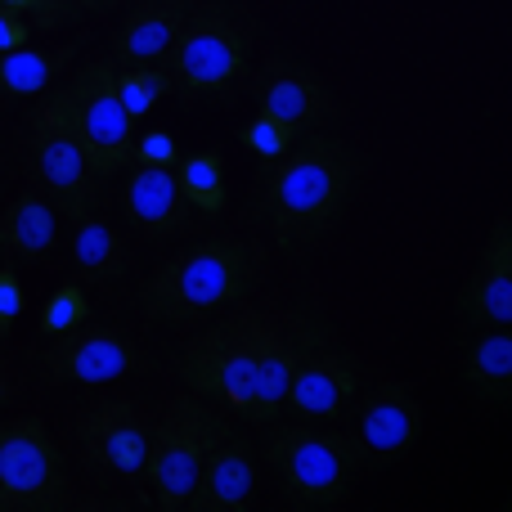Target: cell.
Wrapping results in <instances>:
<instances>
[{"label": "cell", "instance_id": "obj_1", "mask_svg": "<svg viewBox=\"0 0 512 512\" xmlns=\"http://www.w3.org/2000/svg\"><path fill=\"white\" fill-rule=\"evenodd\" d=\"M360 167V153L351 144L333 140V135H310L306 144L274 158L270 176L261 185V216L279 239V248L297 252L306 243L324 239L351 207Z\"/></svg>", "mask_w": 512, "mask_h": 512}, {"label": "cell", "instance_id": "obj_2", "mask_svg": "<svg viewBox=\"0 0 512 512\" xmlns=\"http://www.w3.org/2000/svg\"><path fill=\"white\" fill-rule=\"evenodd\" d=\"M261 274L256 248L239 239H207L162 261L140 283V306L153 324H189V319L216 315L239 306Z\"/></svg>", "mask_w": 512, "mask_h": 512}, {"label": "cell", "instance_id": "obj_3", "mask_svg": "<svg viewBox=\"0 0 512 512\" xmlns=\"http://www.w3.org/2000/svg\"><path fill=\"white\" fill-rule=\"evenodd\" d=\"M265 463H270L279 490L297 508H337L346 504L355 477H360L364 450L355 436L337 427L315 423H283L265 441Z\"/></svg>", "mask_w": 512, "mask_h": 512}, {"label": "cell", "instance_id": "obj_4", "mask_svg": "<svg viewBox=\"0 0 512 512\" xmlns=\"http://www.w3.org/2000/svg\"><path fill=\"white\" fill-rule=\"evenodd\" d=\"M221 436H225V418L212 414L203 400L180 396L167 405V414L149 432V454H144V472H140L153 490V504L162 512L189 508L203 459L212 454V445Z\"/></svg>", "mask_w": 512, "mask_h": 512}, {"label": "cell", "instance_id": "obj_5", "mask_svg": "<svg viewBox=\"0 0 512 512\" xmlns=\"http://www.w3.org/2000/svg\"><path fill=\"white\" fill-rule=\"evenodd\" d=\"M248 54H252L248 23L221 5H207L185 18V27L171 41L162 63L171 72V86H180L185 95H221L243 77Z\"/></svg>", "mask_w": 512, "mask_h": 512}, {"label": "cell", "instance_id": "obj_6", "mask_svg": "<svg viewBox=\"0 0 512 512\" xmlns=\"http://www.w3.org/2000/svg\"><path fill=\"white\" fill-rule=\"evenodd\" d=\"M72 504L68 468L41 418L0 423V512H59Z\"/></svg>", "mask_w": 512, "mask_h": 512}, {"label": "cell", "instance_id": "obj_7", "mask_svg": "<svg viewBox=\"0 0 512 512\" xmlns=\"http://www.w3.org/2000/svg\"><path fill=\"white\" fill-rule=\"evenodd\" d=\"M59 104H63V117H68L72 135H77V144L86 149L90 171H95L99 180L131 162L135 122L122 108V95H117L113 63H104V59L86 63V68L72 77V86L59 90Z\"/></svg>", "mask_w": 512, "mask_h": 512}, {"label": "cell", "instance_id": "obj_8", "mask_svg": "<svg viewBox=\"0 0 512 512\" xmlns=\"http://www.w3.org/2000/svg\"><path fill=\"white\" fill-rule=\"evenodd\" d=\"M180 378L194 396L216 400V405L248 414L256 409V355H252V333L248 315H230L225 324H212L198 333L180 355Z\"/></svg>", "mask_w": 512, "mask_h": 512}, {"label": "cell", "instance_id": "obj_9", "mask_svg": "<svg viewBox=\"0 0 512 512\" xmlns=\"http://www.w3.org/2000/svg\"><path fill=\"white\" fill-rule=\"evenodd\" d=\"M27 140H32L36 176H41L45 198L54 203V212H63L68 221H81V216H90V207H95L99 176L90 171L86 149L77 144L68 117H63L59 90L32 108V135H27Z\"/></svg>", "mask_w": 512, "mask_h": 512}, {"label": "cell", "instance_id": "obj_10", "mask_svg": "<svg viewBox=\"0 0 512 512\" xmlns=\"http://www.w3.org/2000/svg\"><path fill=\"white\" fill-rule=\"evenodd\" d=\"M355 396H360V373H355L351 355L337 346H319L315 337L301 333L297 369H292L283 409L301 423H337Z\"/></svg>", "mask_w": 512, "mask_h": 512}, {"label": "cell", "instance_id": "obj_11", "mask_svg": "<svg viewBox=\"0 0 512 512\" xmlns=\"http://www.w3.org/2000/svg\"><path fill=\"white\" fill-rule=\"evenodd\" d=\"M149 418L135 400H99L77 418V445L81 459L99 472H113L122 481H135L144 472L149 454Z\"/></svg>", "mask_w": 512, "mask_h": 512}, {"label": "cell", "instance_id": "obj_12", "mask_svg": "<svg viewBox=\"0 0 512 512\" xmlns=\"http://www.w3.org/2000/svg\"><path fill=\"white\" fill-rule=\"evenodd\" d=\"M144 355L135 342L117 328H68L41 351V373L50 382H77V387H99L135 373Z\"/></svg>", "mask_w": 512, "mask_h": 512}, {"label": "cell", "instance_id": "obj_13", "mask_svg": "<svg viewBox=\"0 0 512 512\" xmlns=\"http://www.w3.org/2000/svg\"><path fill=\"white\" fill-rule=\"evenodd\" d=\"M418 436H423V409L405 387H378L355 409V441H360L364 459L373 463H391L409 454Z\"/></svg>", "mask_w": 512, "mask_h": 512}, {"label": "cell", "instance_id": "obj_14", "mask_svg": "<svg viewBox=\"0 0 512 512\" xmlns=\"http://www.w3.org/2000/svg\"><path fill=\"white\" fill-rule=\"evenodd\" d=\"M256 495V450L243 436L225 432L203 459V472L194 481L189 508L194 512H243Z\"/></svg>", "mask_w": 512, "mask_h": 512}, {"label": "cell", "instance_id": "obj_15", "mask_svg": "<svg viewBox=\"0 0 512 512\" xmlns=\"http://www.w3.org/2000/svg\"><path fill=\"white\" fill-rule=\"evenodd\" d=\"M459 310L468 324L499 328L512 319V221L499 216V225L490 230L486 252H481L472 279L459 292Z\"/></svg>", "mask_w": 512, "mask_h": 512}, {"label": "cell", "instance_id": "obj_16", "mask_svg": "<svg viewBox=\"0 0 512 512\" xmlns=\"http://www.w3.org/2000/svg\"><path fill=\"white\" fill-rule=\"evenodd\" d=\"M248 315V333H252V355H256V423H274L283 409V396H288L292 369H297V346L301 333H283L270 315L261 310H243Z\"/></svg>", "mask_w": 512, "mask_h": 512}, {"label": "cell", "instance_id": "obj_17", "mask_svg": "<svg viewBox=\"0 0 512 512\" xmlns=\"http://www.w3.org/2000/svg\"><path fill=\"white\" fill-rule=\"evenodd\" d=\"M122 212H126V221H131L135 230H144L149 239H171V234H180L189 225L194 207L185 203L171 167H135L131 180H126Z\"/></svg>", "mask_w": 512, "mask_h": 512}, {"label": "cell", "instance_id": "obj_18", "mask_svg": "<svg viewBox=\"0 0 512 512\" xmlns=\"http://www.w3.org/2000/svg\"><path fill=\"white\" fill-rule=\"evenodd\" d=\"M189 14L194 0H135L113 36V63H162Z\"/></svg>", "mask_w": 512, "mask_h": 512}, {"label": "cell", "instance_id": "obj_19", "mask_svg": "<svg viewBox=\"0 0 512 512\" xmlns=\"http://www.w3.org/2000/svg\"><path fill=\"white\" fill-rule=\"evenodd\" d=\"M261 108L274 113L279 122H288L297 135H306V131H319L333 117V95H328V86L310 68L274 63L261 86Z\"/></svg>", "mask_w": 512, "mask_h": 512}, {"label": "cell", "instance_id": "obj_20", "mask_svg": "<svg viewBox=\"0 0 512 512\" xmlns=\"http://www.w3.org/2000/svg\"><path fill=\"white\" fill-rule=\"evenodd\" d=\"M59 243V212L41 194H18L0 212V256L9 261H45Z\"/></svg>", "mask_w": 512, "mask_h": 512}, {"label": "cell", "instance_id": "obj_21", "mask_svg": "<svg viewBox=\"0 0 512 512\" xmlns=\"http://www.w3.org/2000/svg\"><path fill=\"white\" fill-rule=\"evenodd\" d=\"M463 382L481 400H508L512 391V333L508 324L486 328L463 355Z\"/></svg>", "mask_w": 512, "mask_h": 512}, {"label": "cell", "instance_id": "obj_22", "mask_svg": "<svg viewBox=\"0 0 512 512\" xmlns=\"http://www.w3.org/2000/svg\"><path fill=\"white\" fill-rule=\"evenodd\" d=\"M72 261L90 283H117L126 274V239L99 216H81L77 239H72Z\"/></svg>", "mask_w": 512, "mask_h": 512}, {"label": "cell", "instance_id": "obj_23", "mask_svg": "<svg viewBox=\"0 0 512 512\" xmlns=\"http://www.w3.org/2000/svg\"><path fill=\"white\" fill-rule=\"evenodd\" d=\"M72 50H5L0 54V95L9 99H27V95H41L50 86V77L68 63Z\"/></svg>", "mask_w": 512, "mask_h": 512}, {"label": "cell", "instance_id": "obj_24", "mask_svg": "<svg viewBox=\"0 0 512 512\" xmlns=\"http://www.w3.org/2000/svg\"><path fill=\"white\" fill-rule=\"evenodd\" d=\"M171 171H176V185H180V194H185V203L194 207V212L216 216L225 207V162H221V153H189V158H180Z\"/></svg>", "mask_w": 512, "mask_h": 512}, {"label": "cell", "instance_id": "obj_25", "mask_svg": "<svg viewBox=\"0 0 512 512\" xmlns=\"http://www.w3.org/2000/svg\"><path fill=\"white\" fill-rule=\"evenodd\" d=\"M113 81H117V95H122V108L131 113V122L153 113V104L171 90L167 63H122V68H113Z\"/></svg>", "mask_w": 512, "mask_h": 512}, {"label": "cell", "instance_id": "obj_26", "mask_svg": "<svg viewBox=\"0 0 512 512\" xmlns=\"http://www.w3.org/2000/svg\"><path fill=\"white\" fill-rule=\"evenodd\" d=\"M86 315H90V301H86V292H81V283H63L41 310V333L59 337V333H68V328H81Z\"/></svg>", "mask_w": 512, "mask_h": 512}, {"label": "cell", "instance_id": "obj_27", "mask_svg": "<svg viewBox=\"0 0 512 512\" xmlns=\"http://www.w3.org/2000/svg\"><path fill=\"white\" fill-rule=\"evenodd\" d=\"M292 140H297V131H292L288 122H279L274 113H256L248 126H243V144L256 153V158H265V162H274V158H283V153L292 149Z\"/></svg>", "mask_w": 512, "mask_h": 512}, {"label": "cell", "instance_id": "obj_28", "mask_svg": "<svg viewBox=\"0 0 512 512\" xmlns=\"http://www.w3.org/2000/svg\"><path fill=\"white\" fill-rule=\"evenodd\" d=\"M131 162L135 167H176L180 149L171 131H144L140 140H131Z\"/></svg>", "mask_w": 512, "mask_h": 512}, {"label": "cell", "instance_id": "obj_29", "mask_svg": "<svg viewBox=\"0 0 512 512\" xmlns=\"http://www.w3.org/2000/svg\"><path fill=\"white\" fill-rule=\"evenodd\" d=\"M0 5H9V9H18V14H27V23H32L36 32H50V27H59L63 18H72L77 0H0Z\"/></svg>", "mask_w": 512, "mask_h": 512}, {"label": "cell", "instance_id": "obj_30", "mask_svg": "<svg viewBox=\"0 0 512 512\" xmlns=\"http://www.w3.org/2000/svg\"><path fill=\"white\" fill-rule=\"evenodd\" d=\"M23 279L14 265H0V337L14 333V319L23 315Z\"/></svg>", "mask_w": 512, "mask_h": 512}, {"label": "cell", "instance_id": "obj_31", "mask_svg": "<svg viewBox=\"0 0 512 512\" xmlns=\"http://www.w3.org/2000/svg\"><path fill=\"white\" fill-rule=\"evenodd\" d=\"M36 27L27 23V14H18V9L0 5V54L5 50H18V45H27V36H32Z\"/></svg>", "mask_w": 512, "mask_h": 512}, {"label": "cell", "instance_id": "obj_32", "mask_svg": "<svg viewBox=\"0 0 512 512\" xmlns=\"http://www.w3.org/2000/svg\"><path fill=\"white\" fill-rule=\"evenodd\" d=\"M9 396H14V378H9V369L0 364V405H5Z\"/></svg>", "mask_w": 512, "mask_h": 512}, {"label": "cell", "instance_id": "obj_33", "mask_svg": "<svg viewBox=\"0 0 512 512\" xmlns=\"http://www.w3.org/2000/svg\"><path fill=\"white\" fill-rule=\"evenodd\" d=\"M108 5H117V0H77V9H108Z\"/></svg>", "mask_w": 512, "mask_h": 512}]
</instances>
